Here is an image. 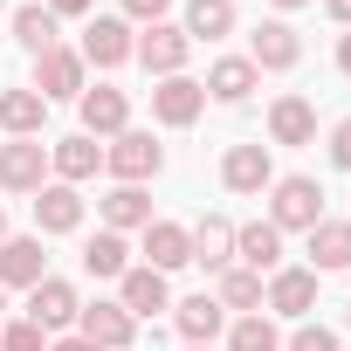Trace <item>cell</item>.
I'll list each match as a JSON object with an SVG mask.
<instances>
[{
	"label": "cell",
	"instance_id": "obj_19",
	"mask_svg": "<svg viewBox=\"0 0 351 351\" xmlns=\"http://www.w3.org/2000/svg\"><path fill=\"white\" fill-rule=\"evenodd\" d=\"M97 165H104V145L97 138H62V145H49V172H56V180L62 186H76V180H97Z\"/></svg>",
	"mask_w": 351,
	"mask_h": 351
},
{
	"label": "cell",
	"instance_id": "obj_26",
	"mask_svg": "<svg viewBox=\"0 0 351 351\" xmlns=\"http://www.w3.org/2000/svg\"><path fill=\"white\" fill-rule=\"evenodd\" d=\"M42 117H49L42 90H0V131L8 138H42Z\"/></svg>",
	"mask_w": 351,
	"mask_h": 351
},
{
	"label": "cell",
	"instance_id": "obj_37",
	"mask_svg": "<svg viewBox=\"0 0 351 351\" xmlns=\"http://www.w3.org/2000/svg\"><path fill=\"white\" fill-rule=\"evenodd\" d=\"M324 8H330V21H337V28H351V0H324Z\"/></svg>",
	"mask_w": 351,
	"mask_h": 351
},
{
	"label": "cell",
	"instance_id": "obj_24",
	"mask_svg": "<svg viewBox=\"0 0 351 351\" xmlns=\"http://www.w3.org/2000/svg\"><path fill=\"white\" fill-rule=\"evenodd\" d=\"M193 262L214 269V276L234 269V221H228V214H207V221L193 228Z\"/></svg>",
	"mask_w": 351,
	"mask_h": 351
},
{
	"label": "cell",
	"instance_id": "obj_11",
	"mask_svg": "<svg viewBox=\"0 0 351 351\" xmlns=\"http://www.w3.org/2000/svg\"><path fill=\"white\" fill-rule=\"evenodd\" d=\"M42 276H49L42 234H8L0 241V289H35Z\"/></svg>",
	"mask_w": 351,
	"mask_h": 351
},
{
	"label": "cell",
	"instance_id": "obj_38",
	"mask_svg": "<svg viewBox=\"0 0 351 351\" xmlns=\"http://www.w3.org/2000/svg\"><path fill=\"white\" fill-rule=\"evenodd\" d=\"M49 351H97V344H83V337H49Z\"/></svg>",
	"mask_w": 351,
	"mask_h": 351
},
{
	"label": "cell",
	"instance_id": "obj_33",
	"mask_svg": "<svg viewBox=\"0 0 351 351\" xmlns=\"http://www.w3.org/2000/svg\"><path fill=\"white\" fill-rule=\"evenodd\" d=\"M282 351H337V337H330L324 324H296V337H289Z\"/></svg>",
	"mask_w": 351,
	"mask_h": 351
},
{
	"label": "cell",
	"instance_id": "obj_2",
	"mask_svg": "<svg viewBox=\"0 0 351 351\" xmlns=\"http://www.w3.org/2000/svg\"><path fill=\"white\" fill-rule=\"evenodd\" d=\"M158 165H165V152L152 145V131H117L110 145H104V172L117 186H145V180H158Z\"/></svg>",
	"mask_w": 351,
	"mask_h": 351
},
{
	"label": "cell",
	"instance_id": "obj_9",
	"mask_svg": "<svg viewBox=\"0 0 351 351\" xmlns=\"http://www.w3.org/2000/svg\"><path fill=\"white\" fill-rule=\"evenodd\" d=\"M221 186H228V193H269V186H276V158H269V145H228V158H221Z\"/></svg>",
	"mask_w": 351,
	"mask_h": 351
},
{
	"label": "cell",
	"instance_id": "obj_1",
	"mask_svg": "<svg viewBox=\"0 0 351 351\" xmlns=\"http://www.w3.org/2000/svg\"><path fill=\"white\" fill-rule=\"evenodd\" d=\"M269 193H276V200H269V228H282V234H310V228L324 221V186L303 180V172L276 180Z\"/></svg>",
	"mask_w": 351,
	"mask_h": 351
},
{
	"label": "cell",
	"instance_id": "obj_32",
	"mask_svg": "<svg viewBox=\"0 0 351 351\" xmlns=\"http://www.w3.org/2000/svg\"><path fill=\"white\" fill-rule=\"evenodd\" d=\"M0 351H49V330L28 324V317H14V324H0Z\"/></svg>",
	"mask_w": 351,
	"mask_h": 351
},
{
	"label": "cell",
	"instance_id": "obj_15",
	"mask_svg": "<svg viewBox=\"0 0 351 351\" xmlns=\"http://www.w3.org/2000/svg\"><path fill=\"white\" fill-rule=\"evenodd\" d=\"M35 228H42V234H76V228H83V193L62 186V180H49V186L35 193Z\"/></svg>",
	"mask_w": 351,
	"mask_h": 351
},
{
	"label": "cell",
	"instance_id": "obj_17",
	"mask_svg": "<svg viewBox=\"0 0 351 351\" xmlns=\"http://www.w3.org/2000/svg\"><path fill=\"white\" fill-rule=\"evenodd\" d=\"M296 56H303V42H296L289 21H262V28L248 35V62H255V69H296Z\"/></svg>",
	"mask_w": 351,
	"mask_h": 351
},
{
	"label": "cell",
	"instance_id": "obj_18",
	"mask_svg": "<svg viewBox=\"0 0 351 351\" xmlns=\"http://www.w3.org/2000/svg\"><path fill=\"white\" fill-rule=\"evenodd\" d=\"M117 303H124L131 317H152V310H172V289H165V276H158V269H145V262H138V269H124V276H117Z\"/></svg>",
	"mask_w": 351,
	"mask_h": 351
},
{
	"label": "cell",
	"instance_id": "obj_42",
	"mask_svg": "<svg viewBox=\"0 0 351 351\" xmlns=\"http://www.w3.org/2000/svg\"><path fill=\"white\" fill-rule=\"evenodd\" d=\"M0 317H8V289H0Z\"/></svg>",
	"mask_w": 351,
	"mask_h": 351
},
{
	"label": "cell",
	"instance_id": "obj_10",
	"mask_svg": "<svg viewBox=\"0 0 351 351\" xmlns=\"http://www.w3.org/2000/svg\"><path fill=\"white\" fill-rule=\"evenodd\" d=\"M152 76H180L186 69V56H193V42H186V28H172V21H152L145 35H138V49H131Z\"/></svg>",
	"mask_w": 351,
	"mask_h": 351
},
{
	"label": "cell",
	"instance_id": "obj_25",
	"mask_svg": "<svg viewBox=\"0 0 351 351\" xmlns=\"http://www.w3.org/2000/svg\"><path fill=\"white\" fill-rule=\"evenodd\" d=\"M351 269V221H317L310 228V276Z\"/></svg>",
	"mask_w": 351,
	"mask_h": 351
},
{
	"label": "cell",
	"instance_id": "obj_43",
	"mask_svg": "<svg viewBox=\"0 0 351 351\" xmlns=\"http://www.w3.org/2000/svg\"><path fill=\"white\" fill-rule=\"evenodd\" d=\"M186 351H214V344H186Z\"/></svg>",
	"mask_w": 351,
	"mask_h": 351
},
{
	"label": "cell",
	"instance_id": "obj_5",
	"mask_svg": "<svg viewBox=\"0 0 351 351\" xmlns=\"http://www.w3.org/2000/svg\"><path fill=\"white\" fill-rule=\"evenodd\" d=\"M131 49H138V35H131V21L124 14H97L90 28H83V62H97V69H117V62H131Z\"/></svg>",
	"mask_w": 351,
	"mask_h": 351
},
{
	"label": "cell",
	"instance_id": "obj_20",
	"mask_svg": "<svg viewBox=\"0 0 351 351\" xmlns=\"http://www.w3.org/2000/svg\"><path fill=\"white\" fill-rule=\"evenodd\" d=\"M172 324H180L186 344H214L228 330V310H221V296H186V303H172Z\"/></svg>",
	"mask_w": 351,
	"mask_h": 351
},
{
	"label": "cell",
	"instance_id": "obj_12",
	"mask_svg": "<svg viewBox=\"0 0 351 351\" xmlns=\"http://www.w3.org/2000/svg\"><path fill=\"white\" fill-rule=\"evenodd\" d=\"M83 56L76 49H49V56H35V90H42V104H56V97H83L90 83H83Z\"/></svg>",
	"mask_w": 351,
	"mask_h": 351
},
{
	"label": "cell",
	"instance_id": "obj_30",
	"mask_svg": "<svg viewBox=\"0 0 351 351\" xmlns=\"http://www.w3.org/2000/svg\"><path fill=\"white\" fill-rule=\"evenodd\" d=\"M214 296H221V310H241V317H255V310H262V276L234 262V269H221V289H214Z\"/></svg>",
	"mask_w": 351,
	"mask_h": 351
},
{
	"label": "cell",
	"instance_id": "obj_28",
	"mask_svg": "<svg viewBox=\"0 0 351 351\" xmlns=\"http://www.w3.org/2000/svg\"><path fill=\"white\" fill-rule=\"evenodd\" d=\"M56 28H62V21H56V14L42 8V0L14 8V42H21L28 56H49V49H62V42H56Z\"/></svg>",
	"mask_w": 351,
	"mask_h": 351
},
{
	"label": "cell",
	"instance_id": "obj_35",
	"mask_svg": "<svg viewBox=\"0 0 351 351\" xmlns=\"http://www.w3.org/2000/svg\"><path fill=\"white\" fill-rule=\"evenodd\" d=\"M330 158H337V165H344V172H351V117H344V124H337V131H330Z\"/></svg>",
	"mask_w": 351,
	"mask_h": 351
},
{
	"label": "cell",
	"instance_id": "obj_27",
	"mask_svg": "<svg viewBox=\"0 0 351 351\" xmlns=\"http://www.w3.org/2000/svg\"><path fill=\"white\" fill-rule=\"evenodd\" d=\"M186 42H221L234 35V0H186Z\"/></svg>",
	"mask_w": 351,
	"mask_h": 351
},
{
	"label": "cell",
	"instance_id": "obj_3",
	"mask_svg": "<svg viewBox=\"0 0 351 351\" xmlns=\"http://www.w3.org/2000/svg\"><path fill=\"white\" fill-rule=\"evenodd\" d=\"M0 186L8 193H42L49 186V145L42 138H8L0 145Z\"/></svg>",
	"mask_w": 351,
	"mask_h": 351
},
{
	"label": "cell",
	"instance_id": "obj_34",
	"mask_svg": "<svg viewBox=\"0 0 351 351\" xmlns=\"http://www.w3.org/2000/svg\"><path fill=\"white\" fill-rule=\"evenodd\" d=\"M165 8H172V0H124V21L152 28V21H165Z\"/></svg>",
	"mask_w": 351,
	"mask_h": 351
},
{
	"label": "cell",
	"instance_id": "obj_39",
	"mask_svg": "<svg viewBox=\"0 0 351 351\" xmlns=\"http://www.w3.org/2000/svg\"><path fill=\"white\" fill-rule=\"evenodd\" d=\"M337 69L351 76V28H344V42H337Z\"/></svg>",
	"mask_w": 351,
	"mask_h": 351
},
{
	"label": "cell",
	"instance_id": "obj_6",
	"mask_svg": "<svg viewBox=\"0 0 351 351\" xmlns=\"http://www.w3.org/2000/svg\"><path fill=\"white\" fill-rule=\"evenodd\" d=\"M76 110H83V138H117V131H131V97H124L117 83L83 90V97H76Z\"/></svg>",
	"mask_w": 351,
	"mask_h": 351
},
{
	"label": "cell",
	"instance_id": "obj_31",
	"mask_svg": "<svg viewBox=\"0 0 351 351\" xmlns=\"http://www.w3.org/2000/svg\"><path fill=\"white\" fill-rule=\"evenodd\" d=\"M228 351H282V337H276V324L255 310V317H234V330H228Z\"/></svg>",
	"mask_w": 351,
	"mask_h": 351
},
{
	"label": "cell",
	"instance_id": "obj_8",
	"mask_svg": "<svg viewBox=\"0 0 351 351\" xmlns=\"http://www.w3.org/2000/svg\"><path fill=\"white\" fill-rule=\"evenodd\" d=\"M200 110H207V90H200L193 76H158V90H152V117H158L165 131H186Z\"/></svg>",
	"mask_w": 351,
	"mask_h": 351
},
{
	"label": "cell",
	"instance_id": "obj_4",
	"mask_svg": "<svg viewBox=\"0 0 351 351\" xmlns=\"http://www.w3.org/2000/svg\"><path fill=\"white\" fill-rule=\"evenodd\" d=\"M76 337H83V344H97V351H131V337H138V317H131L124 303H83V317H76Z\"/></svg>",
	"mask_w": 351,
	"mask_h": 351
},
{
	"label": "cell",
	"instance_id": "obj_14",
	"mask_svg": "<svg viewBox=\"0 0 351 351\" xmlns=\"http://www.w3.org/2000/svg\"><path fill=\"white\" fill-rule=\"evenodd\" d=\"M186 262H193V228H180V221H152L145 228V269L172 276V269H186Z\"/></svg>",
	"mask_w": 351,
	"mask_h": 351
},
{
	"label": "cell",
	"instance_id": "obj_29",
	"mask_svg": "<svg viewBox=\"0 0 351 351\" xmlns=\"http://www.w3.org/2000/svg\"><path fill=\"white\" fill-rule=\"evenodd\" d=\"M83 269H90V276H104V282H117V276L131 269V241H124V234H110V228H104V234H90V241H83Z\"/></svg>",
	"mask_w": 351,
	"mask_h": 351
},
{
	"label": "cell",
	"instance_id": "obj_21",
	"mask_svg": "<svg viewBox=\"0 0 351 351\" xmlns=\"http://www.w3.org/2000/svg\"><path fill=\"white\" fill-rule=\"evenodd\" d=\"M97 207H104V228H110V234H131V228L145 234V228H152V193H145V186H110Z\"/></svg>",
	"mask_w": 351,
	"mask_h": 351
},
{
	"label": "cell",
	"instance_id": "obj_44",
	"mask_svg": "<svg viewBox=\"0 0 351 351\" xmlns=\"http://www.w3.org/2000/svg\"><path fill=\"white\" fill-rule=\"evenodd\" d=\"M0 8H8V0H0Z\"/></svg>",
	"mask_w": 351,
	"mask_h": 351
},
{
	"label": "cell",
	"instance_id": "obj_40",
	"mask_svg": "<svg viewBox=\"0 0 351 351\" xmlns=\"http://www.w3.org/2000/svg\"><path fill=\"white\" fill-rule=\"evenodd\" d=\"M276 8H282V14H289V8H310V0H276Z\"/></svg>",
	"mask_w": 351,
	"mask_h": 351
},
{
	"label": "cell",
	"instance_id": "obj_41",
	"mask_svg": "<svg viewBox=\"0 0 351 351\" xmlns=\"http://www.w3.org/2000/svg\"><path fill=\"white\" fill-rule=\"evenodd\" d=\"M0 241H8V214H0Z\"/></svg>",
	"mask_w": 351,
	"mask_h": 351
},
{
	"label": "cell",
	"instance_id": "obj_45",
	"mask_svg": "<svg viewBox=\"0 0 351 351\" xmlns=\"http://www.w3.org/2000/svg\"><path fill=\"white\" fill-rule=\"evenodd\" d=\"M344 317H351V310H344Z\"/></svg>",
	"mask_w": 351,
	"mask_h": 351
},
{
	"label": "cell",
	"instance_id": "obj_23",
	"mask_svg": "<svg viewBox=\"0 0 351 351\" xmlns=\"http://www.w3.org/2000/svg\"><path fill=\"white\" fill-rule=\"evenodd\" d=\"M269 138H276V145H310V138H317L310 97H276V104H269Z\"/></svg>",
	"mask_w": 351,
	"mask_h": 351
},
{
	"label": "cell",
	"instance_id": "obj_22",
	"mask_svg": "<svg viewBox=\"0 0 351 351\" xmlns=\"http://www.w3.org/2000/svg\"><path fill=\"white\" fill-rule=\"evenodd\" d=\"M255 83H262V69H255L248 56H221V62L207 69V83H200V90H207L214 104H241V97L255 90Z\"/></svg>",
	"mask_w": 351,
	"mask_h": 351
},
{
	"label": "cell",
	"instance_id": "obj_36",
	"mask_svg": "<svg viewBox=\"0 0 351 351\" xmlns=\"http://www.w3.org/2000/svg\"><path fill=\"white\" fill-rule=\"evenodd\" d=\"M42 8H49L56 21H76V14H90V8H97V0H42Z\"/></svg>",
	"mask_w": 351,
	"mask_h": 351
},
{
	"label": "cell",
	"instance_id": "obj_16",
	"mask_svg": "<svg viewBox=\"0 0 351 351\" xmlns=\"http://www.w3.org/2000/svg\"><path fill=\"white\" fill-rule=\"evenodd\" d=\"M234 262L255 269V276H276V269H282V228H269V221L234 228Z\"/></svg>",
	"mask_w": 351,
	"mask_h": 351
},
{
	"label": "cell",
	"instance_id": "obj_13",
	"mask_svg": "<svg viewBox=\"0 0 351 351\" xmlns=\"http://www.w3.org/2000/svg\"><path fill=\"white\" fill-rule=\"evenodd\" d=\"M310 303H317V276L310 269H276L262 282V310H276V317H310Z\"/></svg>",
	"mask_w": 351,
	"mask_h": 351
},
{
	"label": "cell",
	"instance_id": "obj_7",
	"mask_svg": "<svg viewBox=\"0 0 351 351\" xmlns=\"http://www.w3.org/2000/svg\"><path fill=\"white\" fill-rule=\"evenodd\" d=\"M76 317H83V303H76V289H69L62 276H42V282L28 289V324H42L49 337H62Z\"/></svg>",
	"mask_w": 351,
	"mask_h": 351
}]
</instances>
